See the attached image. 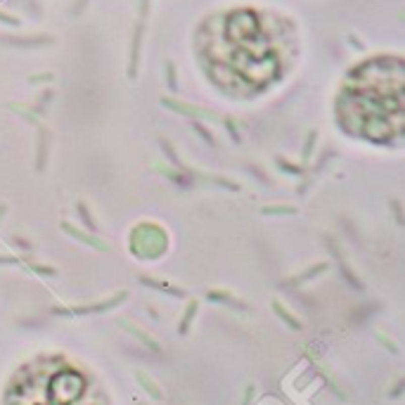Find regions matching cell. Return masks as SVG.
Returning <instances> with one entry per match:
<instances>
[{
	"label": "cell",
	"instance_id": "2",
	"mask_svg": "<svg viewBox=\"0 0 405 405\" xmlns=\"http://www.w3.org/2000/svg\"><path fill=\"white\" fill-rule=\"evenodd\" d=\"M227 40L233 45V64L247 81H268L275 74V57L268 47L256 15L237 12L227 22Z\"/></svg>",
	"mask_w": 405,
	"mask_h": 405
},
{
	"label": "cell",
	"instance_id": "1",
	"mask_svg": "<svg viewBox=\"0 0 405 405\" xmlns=\"http://www.w3.org/2000/svg\"><path fill=\"white\" fill-rule=\"evenodd\" d=\"M339 119L346 131L370 140L398 138L403 131V62L377 57L360 64L341 90Z\"/></svg>",
	"mask_w": 405,
	"mask_h": 405
}]
</instances>
